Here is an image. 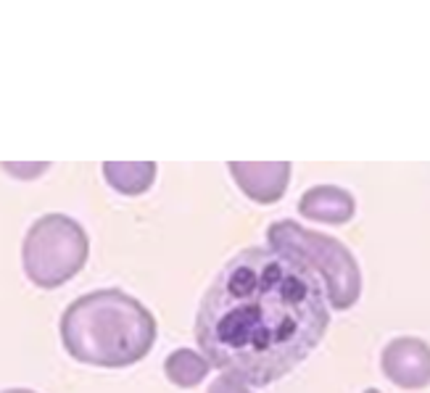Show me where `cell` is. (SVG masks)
<instances>
[{
    "label": "cell",
    "mask_w": 430,
    "mask_h": 393,
    "mask_svg": "<svg viewBox=\"0 0 430 393\" xmlns=\"http://www.w3.org/2000/svg\"><path fill=\"white\" fill-rule=\"evenodd\" d=\"M328 293L314 269L283 248H248L208 285L195 317L204 359L262 388L309 356L330 325Z\"/></svg>",
    "instance_id": "6da1fadb"
},
{
    "label": "cell",
    "mask_w": 430,
    "mask_h": 393,
    "mask_svg": "<svg viewBox=\"0 0 430 393\" xmlns=\"http://www.w3.org/2000/svg\"><path fill=\"white\" fill-rule=\"evenodd\" d=\"M269 246L283 248L319 274L333 309H351L362 293L359 264L351 251L335 238L298 227L296 222H277L269 227Z\"/></svg>",
    "instance_id": "7a4b0ae2"
},
{
    "label": "cell",
    "mask_w": 430,
    "mask_h": 393,
    "mask_svg": "<svg viewBox=\"0 0 430 393\" xmlns=\"http://www.w3.org/2000/svg\"><path fill=\"white\" fill-rule=\"evenodd\" d=\"M383 372L399 388L430 385V346L420 338H396L383 349Z\"/></svg>",
    "instance_id": "3957f363"
},
{
    "label": "cell",
    "mask_w": 430,
    "mask_h": 393,
    "mask_svg": "<svg viewBox=\"0 0 430 393\" xmlns=\"http://www.w3.org/2000/svg\"><path fill=\"white\" fill-rule=\"evenodd\" d=\"M298 208L309 219L328 222V225H343V222L354 217V198L341 187L322 185V187H311L301 198Z\"/></svg>",
    "instance_id": "277c9868"
},
{
    "label": "cell",
    "mask_w": 430,
    "mask_h": 393,
    "mask_svg": "<svg viewBox=\"0 0 430 393\" xmlns=\"http://www.w3.org/2000/svg\"><path fill=\"white\" fill-rule=\"evenodd\" d=\"M364 393H380V391H375V388H369V391H364Z\"/></svg>",
    "instance_id": "5b68a950"
}]
</instances>
